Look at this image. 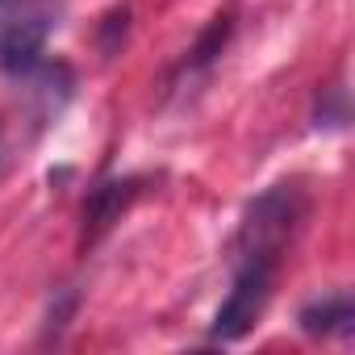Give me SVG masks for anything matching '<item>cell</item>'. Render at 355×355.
Returning <instances> with one entry per match:
<instances>
[{
  "instance_id": "1",
  "label": "cell",
  "mask_w": 355,
  "mask_h": 355,
  "mask_svg": "<svg viewBox=\"0 0 355 355\" xmlns=\"http://www.w3.org/2000/svg\"><path fill=\"white\" fill-rule=\"evenodd\" d=\"M305 218V197L293 189V184H276L268 189L259 201L247 205L243 214V226H239V239H234V263H263V268H276L284 247L293 243L297 226Z\"/></svg>"
},
{
  "instance_id": "2",
  "label": "cell",
  "mask_w": 355,
  "mask_h": 355,
  "mask_svg": "<svg viewBox=\"0 0 355 355\" xmlns=\"http://www.w3.org/2000/svg\"><path fill=\"white\" fill-rule=\"evenodd\" d=\"M59 26V5L51 0H13L0 9V67L9 76H30L42 63V46Z\"/></svg>"
},
{
  "instance_id": "3",
  "label": "cell",
  "mask_w": 355,
  "mask_h": 355,
  "mask_svg": "<svg viewBox=\"0 0 355 355\" xmlns=\"http://www.w3.org/2000/svg\"><path fill=\"white\" fill-rule=\"evenodd\" d=\"M272 276H276V268H263V263H239L234 268V288H230V297L222 301V309L214 313V326H209L214 343H239L243 334H251V326L268 309Z\"/></svg>"
},
{
  "instance_id": "4",
  "label": "cell",
  "mask_w": 355,
  "mask_h": 355,
  "mask_svg": "<svg viewBox=\"0 0 355 355\" xmlns=\"http://www.w3.org/2000/svg\"><path fill=\"white\" fill-rule=\"evenodd\" d=\"M138 197V180H105V184H96L92 193H88V205H84V243H96L117 218H121V209L130 205Z\"/></svg>"
},
{
  "instance_id": "5",
  "label": "cell",
  "mask_w": 355,
  "mask_h": 355,
  "mask_svg": "<svg viewBox=\"0 0 355 355\" xmlns=\"http://www.w3.org/2000/svg\"><path fill=\"white\" fill-rule=\"evenodd\" d=\"M297 322H301L305 334H322V338L326 334H343V338H351V330H355V305H351L347 293H326V297L309 301L297 313Z\"/></svg>"
},
{
  "instance_id": "6",
  "label": "cell",
  "mask_w": 355,
  "mask_h": 355,
  "mask_svg": "<svg viewBox=\"0 0 355 355\" xmlns=\"http://www.w3.org/2000/svg\"><path fill=\"white\" fill-rule=\"evenodd\" d=\"M230 30H234V21L230 17H218L205 34H201V42L193 46V55H189V63L193 67H205V63H214L218 55H222V46H226V38H230Z\"/></svg>"
},
{
  "instance_id": "7",
  "label": "cell",
  "mask_w": 355,
  "mask_h": 355,
  "mask_svg": "<svg viewBox=\"0 0 355 355\" xmlns=\"http://www.w3.org/2000/svg\"><path fill=\"white\" fill-rule=\"evenodd\" d=\"M125 30H130V9H125V5H117V9L101 21V51H105V55H113V51L125 42Z\"/></svg>"
},
{
  "instance_id": "8",
  "label": "cell",
  "mask_w": 355,
  "mask_h": 355,
  "mask_svg": "<svg viewBox=\"0 0 355 355\" xmlns=\"http://www.w3.org/2000/svg\"><path fill=\"white\" fill-rule=\"evenodd\" d=\"M0 167H5V138H0Z\"/></svg>"
}]
</instances>
